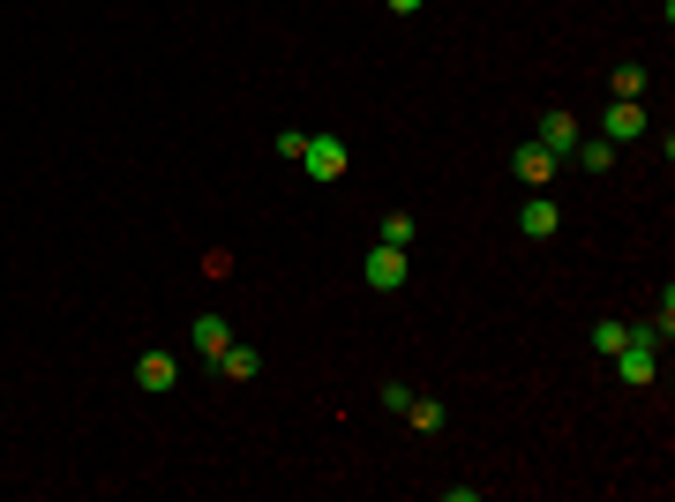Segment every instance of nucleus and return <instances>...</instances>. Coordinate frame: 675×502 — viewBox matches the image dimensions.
I'll return each instance as SVG.
<instances>
[{"label":"nucleus","mask_w":675,"mask_h":502,"mask_svg":"<svg viewBox=\"0 0 675 502\" xmlns=\"http://www.w3.org/2000/svg\"><path fill=\"white\" fill-rule=\"evenodd\" d=\"M616 376L638 382V390L661 376V337H653V323H638V331L623 337V345H616Z\"/></svg>","instance_id":"f257e3e1"},{"label":"nucleus","mask_w":675,"mask_h":502,"mask_svg":"<svg viewBox=\"0 0 675 502\" xmlns=\"http://www.w3.org/2000/svg\"><path fill=\"white\" fill-rule=\"evenodd\" d=\"M294 166L308 172V180H345V143H338V135H308Z\"/></svg>","instance_id":"f03ea898"},{"label":"nucleus","mask_w":675,"mask_h":502,"mask_svg":"<svg viewBox=\"0 0 675 502\" xmlns=\"http://www.w3.org/2000/svg\"><path fill=\"white\" fill-rule=\"evenodd\" d=\"M510 172H518V180H525V188L541 196L555 172H563V158H555V150H541V143H518V150H510Z\"/></svg>","instance_id":"7ed1b4c3"},{"label":"nucleus","mask_w":675,"mask_h":502,"mask_svg":"<svg viewBox=\"0 0 675 502\" xmlns=\"http://www.w3.org/2000/svg\"><path fill=\"white\" fill-rule=\"evenodd\" d=\"M361 286L398 293V286H406V248H368V263H361Z\"/></svg>","instance_id":"20e7f679"},{"label":"nucleus","mask_w":675,"mask_h":502,"mask_svg":"<svg viewBox=\"0 0 675 502\" xmlns=\"http://www.w3.org/2000/svg\"><path fill=\"white\" fill-rule=\"evenodd\" d=\"M211 368H218L225 382H255V376H263V353H255V345H241V337H225V345L211 353Z\"/></svg>","instance_id":"39448f33"},{"label":"nucleus","mask_w":675,"mask_h":502,"mask_svg":"<svg viewBox=\"0 0 675 502\" xmlns=\"http://www.w3.org/2000/svg\"><path fill=\"white\" fill-rule=\"evenodd\" d=\"M645 121H653V113H645L638 98H616V105L600 113V135H608V143H638V135H645Z\"/></svg>","instance_id":"423d86ee"},{"label":"nucleus","mask_w":675,"mask_h":502,"mask_svg":"<svg viewBox=\"0 0 675 502\" xmlns=\"http://www.w3.org/2000/svg\"><path fill=\"white\" fill-rule=\"evenodd\" d=\"M135 382H143L151 398H158V390H173V382H180V353H166V345H151V353L135 360Z\"/></svg>","instance_id":"0eeeda50"},{"label":"nucleus","mask_w":675,"mask_h":502,"mask_svg":"<svg viewBox=\"0 0 675 502\" xmlns=\"http://www.w3.org/2000/svg\"><path fill=\"white\" fill-rule=\"evenodd\" d=\"M586 143V127H578V113H541V150H555V158H571Z\"/></svg>","instance_id":"6e6552de"},{"label":"nucleus","mask_w":675,"mask_h":502,"mask_svg":"<svg viewBox=\"0 0 675 502\" xmlns=\"http://www.w3.org/2000/svg\"><path fill=\"white\" fill-rule=\"evenodd\" d=\"M555 225H563V210H555L549 196H533V203L518 210V233H525V241H555Z\"/></svg>","instance_id":"1a4fd4ad"},{"label":"nucleus","mask_w":675,"mask_h":502,"mask_svg":"<svg viewBox=\"0 0 675 502\" xmlns=\"http://www.w3.org/2000/svg\"><path fill=\"white\" fill-rule=\"evenodd\" d=\"M571 158H578V166H586L593 180H600V172L616 166V143H608V135H586V143H578V150H571Z\"/></svg>","instance_id":"9d476101"},{"label":"nucleus","mask_w":675,"mask_h":502,"mask_svg":"<svg viewBox=\"0 0 675 502\" xmlns=\"http://www.w3.org/2000/svg\"><path fill=\"white\" fill-rule=\"evenodd\" d=\"M406 420H413V427H421V435H443V398H406Z\"/></svg>","instance_id":"9b49d317"},{"label":"nucleus","mask_w":675,"mask_h":502,"mask_svg":"<svg viewBox=\"0 0 675 502\" xmlns=\"http://www.w3.org/2000/svg\"><path fill=\"white\" fill-rule=\"evenodd\" d=\"M225 315H196V331H188V345H196V353H218V345H225Z\"/></svg>","instance_id":"f8f14e48"},{"label":"nucleus","mask_w":675,"mask_h":502,"mask_svg":"<svg viewBox=\"0 0 675 502\" xmlns=\"http://www.w3.org/2000/svg\"><path fill=\"white\" fill-rule=\"evenodd\" d=\"M623 337H631V323H608V315H600V323H593V353H600V360H616V345H623Z\"/></svg>","instance_id":"ddd939ff"},{"label":"nucleus","mask_w":675,"mask_h":502,"mask_svg":"<svg viewBox=\"0 0 675 502\" xmlns=\"http://www.w3.org/2000/svg\"><path fill=\"white\" fill-rule=\"evenodd\" d=\"M383 248H413V210H390V217H383Z\"/></svg>","instance_id":"4468645a"},{"label":"nucleus","mask_w":675,"mask_h":502,"mask_svg":"<svg viewBox=\"0 0 675 502\" xmlns=\"http://www.w3.org/2000/svg\"><path fill=\"white\" fill-rule=\"evenodd\" d=\"M383 8H390V15H421V0H383Z\"/></svg>","instance_id":"2eb2a0df"}]
</instances>
